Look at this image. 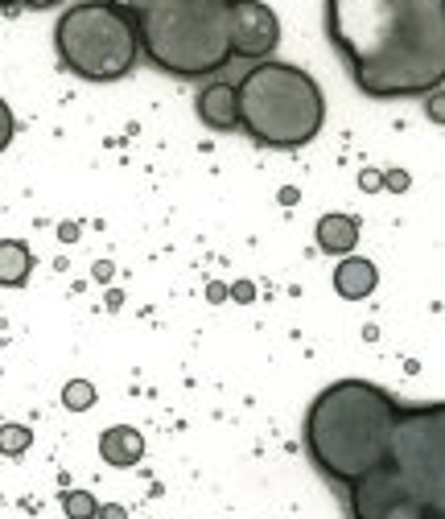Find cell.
Returning a JSON list of instances; mask_svg holds the SVG:
<instances>
[{
	"mask_svg": "<svg viewBox=\"0 0 445 519\" xmlns=\"http://www.w3.org/2000/svg\"><path fill=\"white\" fill-rule=\"evenodd\" d=\"M326 33L367 99H421L445 83V0H326Z\"/></svg>",
	"mask_w": 445,
	"mask_h": 519,
	"instance_id": "6da1fadb",
	"label": "cell"
},
{
	"mask_svg": "<svg viewBox=\"0 0 445 519\" xmlns=\"http://www.w3.org/2000/svg\"><path fill=\"white\" fill-rule=\"evenodd\" d=\"M351 519H445V408H400L388 454L347 487Z\"/></svg>",
	"mask_w": 445,
	"mask_h": 519,
	"instance_id": "7a4b0ae2",
	"label": "cell"
},
{
	"mask_svg": "<svg viewBox=\"0 0 445 519\" xmlns=\"http://www.w3.org/2000/svg\"><path fill=\"white\" fill-rule=\"evenodd\" d=\"M396 417L400 404L388 388L371 379H338L305 412V454L330 482L351 487L388 454Z\"/></svg>",
	"mask_w": 445,
	"mask_h": 519,
	"instance_id": "3957f363",
	"label": "cell"
},
{
	"mask_svg": "<svg viewBox=\"0 0 445 519\" xmlns=\"http://www.w3.org/2000/svg\"><path fill=\"white\" fill-rule=\"evenodd\" d=\"M141 54L169 79H207L231 66V0H174L136 17Z\"/></svg>",
	"mask_w": 445,
	"mask_h": 519,
	"instance_id": "277c9868",
	"label": "cell"
},
{
	"mask_svg": "<svg viewBox=\"0 0 445 519\" xmlns=\"http://www.w3.org/2000/svg\"><path fill=\"white\" fill-rule=\"evenodd\" d=\"M239 128L268 149H301L326 124V99L310 71L293 62H256L239 79Z\"/></svg>",
	"mask_w": 445,
	"mask_h": 519,
	"instance_id": "5b68a950",
	"label": "cell"
},
{
	"mask_svg": "<svg viewBox=\"0 0 445 519\" xmlns=\"http://www.w3.org/2000/svg\"><path fill=\"white\" fill-rule=\"evenodd\" d=\"M58 62L87 83H116L136 71V17L112 0H79L54 25Z\"/></svg>",
	"mask_w": 445,
	"mask_h": 519,
	"instance_id": "8992f818",
	"label": "cell"
},
{
	"mask_svg": "<svg viewBox=\"0 0 445 519\" xmlns=\"http://www.w3.org/2000/svg\"><path fill=\"white\" fill-rule=\"evenodd\" d=\"M281 21L264 0H231V58L264 62L277 54Z\"/></svg>",
	"mask_w": 445,
	"mask_h": 519,
	"instance_id": "52a82bcc",
	"label": "cell"
},
{
	"mask_svg": "<svg viewBox=\"0 0 445 519\" xmlns=\"http://www.w3.org/2000/svg\"><path fill=\"white\" fill-rule=\"evenodd\" d=\"M198 120L215 132H239V95L231 83H207L194 99Z\"/></svg>",
	"mask_w": 445,
	"mask_h": 519,
	"instance_id": "ba28073f",
	"label": "cell"
},
{
	"mask_svg": "<svg viewBox=\"0 0 445 519\" xmlns=\"http://www.w3.org/2000/svg\"><path fill=\"white\" fill-rule=\"evenodd\" d=\"M99 458L116 470H128L145 458V433L132 425H112L104 437H99Z\"/></svg>",
	"mask_w": 445,
	"mask_h": 519,
	"instance_id": "9c48e42d",
	"label": "cell"
},
{
	"mask_svg": "<svg viewBox=\"0 0 445 519\" xmlns=\"http://www.w3.org/2000/svg\"><path fill=\"white\" fill-rule=\"evenodd\" d=\"M375 285H380V272H375V264L367 256H342L338 268H334V289L347 297V301H363L375 293Z\"/></svg>",
	"mask_w": 445,
	"mask_h": 519,
	"instance_id": "30bf717a",
	"label": "cell"
},
{
	"mask_svg": "<svg viewBox=\"0 0 445 519\" xmlns=\"http://www.w3.org/2000/svg\"><path fill=\"white\" fill-rule=\"evenodd\" d=\"M314 239H318V248L326 252V256H351L355 252V244H359V223L351 219V215H322L318 219V227H314Z\"/></svg>",
	"mask_w": 445,
	"mask_h": 519,
	"instance_id": "8fae6325",
	"label": "cell"
},
{
	"mask_svg": "<svg viewBox=\"0 0 445 519\" xmlns=\"http://www.w3.org/2000/svg\"><path fill=\"white\" fill-rule=\"evenodd\" d=\"M33 272V252L21 239H0V289H21Z\"/></svg>",
	"mask_w": 445,
	"mask_h": 519,
	"instance_id": "7c38bea8",
	"label": "cell"
},
{
	"mask_svg": "<svg viewBox=\"0 0 445 519\" xmlns=\"http://www.w3.org/2000/svg\"><path fill=\"white\" fill-rule=\"evenodd\" d=\"M33 445V433L25 425H0V454L5 458H21Z\"/></svg>",
	"mask_w": 445,
	"mask_h": 519,
	"instance_id": "4fadbf2b",
	"label": "cell"
},
{
	"mask_svg": "<svg viewBox=\"0 0 445 519\" xmlns=\"http://www.w3.org/2000/svg\"><path fill=\"white\" fill-rule=\"evenodd\" d=\"M62 404L71 408V412H87V408L95 404V388L87 384V379H71V384H66V392H62Z\"/></svg>",
	"mask_w": 445,
	"mask_h": 519,
	"instance_id": "5bb4252c",
	"label": "cell"
},
{
	"mask_svg": "<svg viewBox=\"0 0 445 519\" xmlns=\"http://www.w3.org/2000/svg\"><path fill=\"white\" fill-rule=\"evenodd\" d=\"M62 511H66V519H95L99 503H95L87 491H66V499H62Z\"/></svg>",
	"mask_w": 445,
	"mask_h": 519,
	"instance_id": "9a60e30c",
	"label": "cell"
},
{
	"mask_svg": "<svg viewBox=\"0 0 445 519\" xmlns=\"http://www.w3.org/2000/svg\"><path fill=\"white\" fill-rule=\"evenodd\" d=\"M13 136H17V120H13V108L5 99H0V153H5L13 145Z\"/></svg>",
	"mask_w": 445,
	"mask_h": 519,
	"instance_id": "2e32d148",
	"label": "cell"
},
{
	"mask_svg": "<svg viewBox=\"0 0 445 519\" xmlns=\"http://www.w3.org/2000/svg\"><path fill=\"white\" fill-rule=\"evenodd\" d=\"M112 5L128 9L132 17H145V13H157V9H165V5H174V0H112Z\"/></svg>",
	"mask_w": 445,
	"mask_h": 519,
	"instance_id": "e0dca14e",
	"label": "cell"
},
{
	"mask_svg": "<svg viewBox=\"0 0 445 519\" xmlns=\"http://www.w3.org/2000/svg\"><path fill=\"white\" fill-rule=\"evenodd\" d=\"M62 0H0V13H25V9H54Z\"/></svg>",
	"mask_w": 445,
	"mask_h": 519,
	"instance_id": "ac0fdd59",
	"label": "cell"
},
{
	"mask_svg": "<svg viewBox=\"0 0 445 519\" xmlns=\"http://www.w3.org/2000/svg\"><path fill=\"white\" fill-rule=\"evenodd\" d=\"M227 297H235V301H256V289H252L248 281H239V285L227 289Z\"/></svg>",
	"mask_w": 445,
	"mask_h": 519,
	"instance_id": "d6986e66",
	"label": "cell"
},
{
	"mask_svg": "<svg viewBox=\"0 0 445 519\" xmlns=\"http://www.w3.org/2000/svg\"><path fill=\"white\" fill-rule=\"evenodd\" d=\"M95 515H99V519H128V507H120V503H108V507H99Z\"/></svg>",
	"mask_w": 445,
	"mask_h": 519,
	"instance_id": "ffe728a7",
	"label": "cell"
},
{
	"mask_svg": "<svg viewBox=\"0 0 445 519\" xmlns=\"http://www.w3.org/2000/svg\"><path fill=\"white\" fill-rule=\"evenodd\" d=\"M359 182H363V190H380L384 186V178H380V173H371V169L359 173Z\"/></svg>",
	"mask_w": 445,
	"mask_h": 519,
	"instance_id": "44dd1931",
	"label": "cell"
},
{
	"mask_svg": "<svg viewBox=\"0 0 445 519\" xmlns=\"http://www.w3.org/2000/svg\"><path fill=\"white\" fill-rule=\"evenodd\" d=\"M384 182H388L392 190H404V186H408V178H404V173H388V178H384Z\"/></svg>",
	"mask_w": 445,
	"mask_h": 519,
	"instance_id": "7402d4cb",
	"label": "cell"
},
{
	"mask_svg": "<svg viewBox=\"0 0 445 519\" xmlns=\"http://www.w3.org/2000/svg\"><path fill=\"white\" fill-rule=\"evenodd\" d=\"M207 297H211V301H223V297H227V285H219V281H211V289H207Z\"/></svg>",
	"mask_w": 445,
	"mask_h": 519,
	"instance_id": "603a6c76",
	"label": "cell"
}]
</instances>
